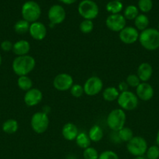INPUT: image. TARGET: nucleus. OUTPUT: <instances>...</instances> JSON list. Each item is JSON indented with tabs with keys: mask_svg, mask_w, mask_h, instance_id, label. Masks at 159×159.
Masks as SVG:
<instances>
[{
	"mask_svg": "<svg viewBox=\"0 0 159 159\" xmlns=\"http://www.w3.org/2000/svg\"><path fill=\"white\" fill-rule=\"evenodd\" d=\"M153 74V68L147 62L141 63L137 68V75L141 82H147Z\"/></svg>",
	"mask_w": 159,
	"mask_h": 159,
	"instance_id": "17",
	"label": "nucleus"
},
{
	"mask_svg": "<svg viewBox=\"0 0 159 159\" xmlns=\"http://www.w3.org/2000/svg\"><path fill=\"white\" fill-rule=\"evenodd\" d=\"M156 143H157V145L159 147V130L157 133V136H156Z\"/></svg>",
	"mask_w": 159,
	"mask_h": 159,
	"instance_id": "41",
	"label": "nucleus"
},
{
	"mask_svg": "<svg viewBox=\"0 0 159 159\" xmlns=\"http://www.w3.org/2000/svg\"><path fill=\"white\" fill-rule=\"evenodd\" d=\"M73 85V77L67 73H61L57 75L53 80V86L59 91H67L71 89Z\"/></svg>",
	"mask_w": 159,
	"mask_h": 159,
	"instance_id": "12",
	"label": "nucleus"
},
{
	"mask_svg": "<svg viewBox=\"0 0 159 159\" xmlns=\"http://www.w3.org/2000/svg\"><path fill=\"white\" fill-rule=\"evenodd\" d=\"M21 15L23 20L30 23L37 22L41 15V9L36 2L30 0L23 3L21 9Z\"/></svg>",
	"mask_w": 159,
	"mask_h": 159,
	"instance_id": "3",
	"label": "nucleus"
},
{
	"mask_svg": "<svg viewBox=\"0 0 159 159\" xmlns=\"http://www.w3.org/2000/svg\"><path fill=\"white\" fill-rule=\"evenodd\" d=\"M126 120V113L122 109H115L107 116V124L112 131L118 132L125 127Z\"/></svg>",
	"mask_w": 159,
	"mask_h": 159,
	"instance_id": "4",
	"label": "nucleus"
},
{
	"mask_svg": "<svg viewBox=\"0 0 159 159\" xmlns=\"http://www.w3.org/2000/svg\"><path fill=\"white\" fill-rule=\"evenodd\" d=\"M90 141L88 134L85 132H79L77 137L76 138V143L77 146L80 148L84 149L87 148L90 146Z\"/></svg>",
	"mask_w": 159,
	"mask_h": 159,
	"instance_id": "24",
	"label": "nucleus"
},
{
	"mask_svg": "<svg viewBox=\"0 0 159 159\" xmlns=\"http://www.w3.org/2000/svg\"><path fill=\"white\" fill-rule=\"evenodd\" d=\"M117 102L120 107V109L131 111L135 110L137 107L139 99L135 93L128 90L126 92L119 93V96L117 99Z\"/></svg>",
	"mask_w": 159,
	"mask_h": 159,
	"instance_id": "7",
	"label": "nucleus"
},
{
	"mask_svg": "<svg viewBox=\"0 0 159 159\" xmlns=\"http://www.w3.org/2000/svg\"><path fill=\"white\" fill-rule=\"evenodd\" d=\"M153 8L152 0H139L138 9H140L143 13L149 12Z\"/></svg>",
	"mask_w": 159,
	"mask_h": 159,
	"instance_id": "30",
	"label": "nucleus"
},
{
	"mask_svg": "<svg viewBox=\"0 0 159 159\" xmlns=\"http://www.w3.org/2000/svg\"><path fill=\"white\" fill-rule=\"evenodd\" d=\"M31 126L35 133H45L49 126V119L48 115L42 111L34 113L31 119Z\"/></svg>",
	"mask_w": 159,
	"mask_h": 159,
	"instance_id": "8",
	"label": "nucleus"
},
{
	"mask_svg": "<svg viewBox=\"0 0 159 159\" xmlns=\"http://www.w3.org/2000/svg\"><path fill=\"white\" fill-rule=\"evenodd\" d=\"M42 98H43V94L41 91L38 89L32 88L26 92L23 100L27 107H32L40 103L42 100Z\"/></svg>",
	"mask_w": 159,
	"mask_h": 159,
	"instance_id": "14",
	"label": "nucleus"
},
{
	"mask_svg": "<svg viewBox=\"0 0 159 159\" xmlns=\"http://www.w3.org/2000/svg\"><path fill=\"white\" fill-rule=\"evenodd\" d=\"M157 30H158V31H159V23H158V29Z\"/></svg>",
	"mask_w": 159,
	"mask_h": 159,
	"instance_id": "44",
	"label": "nucleus"
},
{
	"mask_svg": "<svg viewBox=\"0 0 159 159\" xmlns=\"http://www.w3.org/2000/svg\"><path fill=\"white\" fill-rule=\"evenodd\" d=\"M83 157H84V159H98L99 154L94 148L90 146L84 150Z\"/></svg>",
	"mask_w": 159,
	"mask_h": 159,
	"instance_id": "32",
	"label": "nucleus"
},
{
	"mask_svg": "<svg viewBox=\"0 0 159 159\" xmlns=\"http://www.w3.org/2000/svg\"><path fill=\"white\" fill-rule=\"evenodd\" d=\"M126 82L129 87L137 88V87L140 84L141 81L140 80V79H139V77L137 76V75L130 74L126 77Z\"/></svg>",
	"mask_w": 159,
	"mask_h": 159,
	"instance_id": "34",
	"label": "nucleus"
},
{
	"mask_svg": "<svg viewBox=\"0 0 159 159\" xmlns=\"http://www.w3.org/2000/svg\"><path fill=\"white\" fill-rule=\"evenodd\" d=\"M70 93L75 98H79L84 93V87L80 84H73L70 89Z\"/></svg>",
	"mask_w": 159,
	"mask_h": 159,
	"instance_id": "35",
	"label": "nucleus"
},
{
	"mask_svg": "<svg viewBox=\"0 0 159 159\" xmlns=\"http://www.w3.org/2000/svg\"><path fill=\"white\" fill-rule=\"evenodd\" d=\"M119 93H120L118 89L115 88V87H107V88L104 89L102 93L103 99L108 102H112V101H115L118 99Z\"/></svg>",
	"mask_w": 159,
	"mask_h": 159,
	"instance_id": "20",
	"label": "nucleus"
},
{
	"mask_svg": "<svg viewBox=\"0 0 159 159\" xmlns=\"http://www.w3.org/2000/svg\"><path fill=\"white\" fill-rule=\"evenodd\" d=\"M94 29V23L92 20H84L80 24V30L83 34H90Z\"/></svg>",
	"mask_w": 159,
	"mask_h": 159,
	"instance_id": "31",
	"label": "nucleus"
},
{
	"mask_svg": "<svg viewBox=\"0 0 159 159\" xmlns=\"http://www.w3.org/2000/svg\"><path fill=\"white\" fill-rule=\"evenodd\" d=\"M118 136L119 138L120 141H123V142H129L132 138H133V132L129 127H124L122 128L121 130H118Z\"/></svg>",
	"mask_w": 159,
	"mask_h": 159,
	"instance_id": "29",
	"label": "nucleus"
},
{
	"mask_svg": "<svg viewBox=\"0 0 159 159\" xmlns=\"http://www.w3.org/2000/svg\"><path fill=\"white\" fill-rule=\"evenodd\" d=\"M138 30L133 26H126L119 32L118 37L120 40L125 44H132L139 39Z\"/></svg>",
	"mask_w": 159,
	"mask_h": 159,
	"instance_id": "13",
	"label": "nucleus"
},
{
	"mask_svg": "<svg viewBox=\"0 0 159 159\" xmlns=\"http://www.w3.org/2000/svg\"><path fill=\"white\" fill-rule=\"evenodd\" d=\"M65 16L66 12L65 9L60 5H53L48 10V17L51 26L62 23L65 20Z\"/></svg>",
	"mask_w": 159,
	"mask_h": 159,
	"instance_id": "10",
	"label": "nucleus"
},
{
	"mask_svg": "<svg viewBox=\"0 0 159 159\" xmlns=\"http://www.w3.org/2000/svg\"><path fill=\"white\" fill-rule=\"evenodd\" d=\"M31 37L34 40H42L45 38L47 35V28L45 24L41 22H34L31 23L29 29Z\"/></svg>",
	"mask_w": 159,
	"mask_h": 159,
	"instance_id": "16",
	"label": "nucleus"
},
{
	"mask_svg": "<svg viewBox=\"0 0 159 159\" xmlns=\"http://www.w3.org/2000/svg\"><path fill=\"white\" fill-rule=\"evenodd\" d=\"M123 9V3L120 1L116 0H112L108 2L106 5V10L111 14H118L120 13Z\"/></svg>",
	"mask_w": 159,
	"mask_h": 159,
	"instance_id": "26",
	"label": "nucleus"
},
{
	"mask_svg": "<svg viewBox=\"0 0 159 159\" xmlns=\"http://www.w3.org/2000/svg\"><path fill=\"white\" fill-rule=\"evenodd\" d=\"M146 158L147 159L159 158V147L157 145H152L147 148L146 152Z\"/></svg>",
	"mask_w": 159,
	"mask_h": 159,
	"instance_id": "33",
	"label": "nucleus"
},
{
	"mask_svg": "<svg viewBox=\"0 0 159 159\" xmlns=\"http://www.w3.org/2000/svg\"><path fill=\"white\" fill-rule=\"evenodd\" d=\"M133 159H146L143 156H137L135 157Z\"/></svg>",
	"mask_w": 159,
	"mask_h": 159,
	"instance_id": "42",
	"label": "nucleus"
},
{
	"mask_svg": "<svg viewBox=\"0 0 159 159\" xmlns=\"http://www.w3.org/2000/svg\"><path fill=\"white\" fill-rule=\"evenodd\" d=\"M78 12L84 20H92L98 16L99 8L92 0H83L78 6Z\"/></svg>",
	"mask_w": 159,
	"mask_h": 159,
	"instance_id": "6",
	"label": "nucleus"
},
{
	"mask_svg": "<svg viewBox=\"0 0 159 159\" xmlns=\"http://www.w3.org/2000/svg\"><path fill=\"white\" fill-rule=\"evenodd\" d=\"M2 55L1 54H0V66H1L2 65Z\"/></svg>",
	"mask_w": 159,
	"mask_h": 159,
	"instance_id": "43",
	"label": "nucleus"
},
{
	"mask_svg": "<svg viewBox=\"0 0 159 159\" xmlns=\"http://www.w3.org/2000/svg\"><path fill=\"white\" fill-rule=\"evenodd\" d=\"M79 134L77 127L73 123H67L63 126L62 130V134L63 138L67 141H73L76 140Z\"/></svg>",
	"mask_w": 159,
	"mask_h": 159,
	"instance_id": "18",
	"label": "nucleus"
},
{
	"mask_svg": "<svg viewBox=\"0 0 159 159\" xmlns=\"http://www.w3.org/2000/svg\"><path fill=\"white\" fill-rule=\"evenodd\" d=\"M36 61L32 56H17L12 64V71L17 75H27L35 68Z\"/></svg>",
	"mask_w": 159,
	"mask_h": 159,
	"instance_id": "1",
	"label": "nucleus"
},
{
	"mask_svg": "<svg viewBox=\"0 0 159 159\" xmlns=\"http://www.w3.org/2000/svg\"><path fill=\"white\" fill-rule=\"evenodd\" d=\"M98 159H119L118 155L113 151H104L99 155Z\"/></svg>",
	"mask_w": 159,
	"mask_h": 159,
	"instance_id": "36",
	"label": "nucleus"
},
{
	"mask_svg": "<svg viewBox=\"0 0 159 159\" xmlns=\"http://www.w3.org/2000/svg\"><path fill=\"white\" fill-rule=\"evenodd\" d=\"M88 136L90 141L93 142H98L104 136V132L99 125H94L90 127L88 132Z\"/></svg>",
	"mask_w": 159,
	"mask_h": 159,
	"instance_id": "21",
	"label": "nucleus"
},
{
	"mask_svg": "<svg viewBox=\"0 0 159 159\" xmlns=\"http://www.w3.org/2000/svg\"><path fill=\"white\" fill-rule=\"evenodd\" d=\"M139 42L144 49L156 51L159 48V31L155 28H147L141 31L139 35Z\"/></svg>",
	"mask_w": 159,
	"mask_h": 159,
	"instance_id": "2",
	"label": "nucleus"
},
{
	"mask_svg": "<svg viewBox=\"0 0 159 159\" xmlns=\"http://www.w3.org/2000/svg\"><path fill=\"white\" fill-rule=\"evenodd\" d=\"M126 148L129 154L137 156H143L148 148L147 142L140 136H134L126 144Z\"/></svg>",
	"mask_w": 159,
	"mask_h": 159,
	"instance_id": "5",
	"label": "nucleus"
},
{
	"mask_svg": "<svg viewBox=\"0 0 159 159\" xmlns=\"http://www.w3.org/2000/svg\"><path fill=\"white\" fill-rule=\"evenodd\" d=\"M134 25L137 30L143 31L147 29L149 25V19L145 14H139L134 20Z\"/></svg>",
	"mask_w": 159,
	"mask_h": 159,
	"instance_id": "22",
	"label": "nucleus"
},
{
	"mask_svg": "<svg viewBox=\"0 0 159 159\" xmlns=\"http://www.w3.org/2000/svg\"><path fill=\"white\" fill-rule=\"evenodd\" d=\"M154 91L151 85L148 82H140L136 88V95L142 101H149L153 98Z\"/></svg>",
	"mask_w": 159,
	"mask_h": 159,
	"instance_id": "15",
	"label": "nucleus"
},
{
	"mask_svg": "<svg viewBox=\"0 0 159 159\" xmlns=\"http://www.w3.org/2000/svg\"><path fill=\"white\" fill-rule=\"evenodd\" d=\"M59 1H60L61 2L63 3V4L71 5V4H73L74 2H76L77 0H59Z\"/></svg>",
	"mask_w": 159,
	"mask_h": 159,
	"instance_id": "39",
	"label": "nucleus"
},
{
	"mask_svg": "<svg viewBox=\"0 0 159 159\" xmlns=\"http://www.w3.org/2000/svg\"><path fill=\"white\" fill-rule=\"evenodd\" d=\"M83 87L86 95L89 96H96L102 91L103 82L98 76H91L86 80Z\"/></svg>",
	"mask_w": 159,
	"mask_h": 159,
	"instance_id": "9",
	"label": "nucleus"
},
{
	"mask_svg": "<svg viewBox=\"0 0 159 159\" xmlns=\"http://www.w3.org/2000/svg\"><path fill=\"white\" fill-rule=\"evenodd\" d=\"M1 47L2 50L3 51H6V52H8V51H10L12 50V47H13V43L10 41V40H3L2 42L1 43Z\"/></svg>",
	"mask_w": 159,
	"mask_h": 159,
	"instance_id": "37",
	"label": "nucleus"
},
{
	"mask_svg": "<svg viewBox=\"0 0 159 159\" xmlns=\"http://www.w3.org/2000/svg\"><path fill=\"white\" fill-rule=\"evenodd\" d=\"M19 128L18 122L14 119H9L5 121L2 124V129L3 131L9 134H12L16 133Z\"/></svg>",
	"mask_w": 159,
	"mask_h": 159,
	"instance_id": "23",
	"label": "nucleus"
},
{
	"mask_svg": "<svg viewBox=\"0 0 159 159\" xmlns=\"http://www.w3.org/2000/svg\"><path fill=\"white\" fill-rule=\"evenodd\" d=\"M17 85L20 89L26 92L32 89L33 82L31 78L28 77L27 75L19 76L18 80H17Z\"/></svg>",
	"mask_w": 159,
	"mask_h": 159,
	"instance_id": "25",
	"label": "nucleus"
},
{
	"mask_svg": "<svg viewBox=\"0 0 159 159\" xmlns=\"http://www.w3.org/2000/svg\"><path fill=\"white\" fill-rule=\"evenodd\" d=\"M31 23L25 20H20L14 25V30L19 34H24L29 32Z\"/></svg>",
	"mask_w": 159,
	"mask_h": 159,
	"instance_id": "28",
	"label": "nucleus"
},
{
	"mask_svg": "<svg viewBox=\"0 0 159 159\" xmlns=\"http://www.w3.org/2000/svg\"><path fill=\"white\" fill-rule=\"evenodd\" d=\"M107 27L113 32H120L126 27V20L123 15L118 14H111L107 17L105 21Z\"/></svg>",
	"mask_w": 159,
	"mask_h": 159,
	"instance_id": "11",
	"label": "nucleus"
},
{
	"mask_svg": "<svg viewBox=\"0 0 159 159\" xmlns=\"http://www.w3.org/2000/svg\"><path fill=\"white\" fill-rule=\"evenodd\" d=\"M118 90L119 91V93H123V92H126L129 90V85L126 83V81L119 82L118 85Z\"/></svg>",
	"mask_w": 159,
	"mask_h": 159,
	"instance_id": "38",
	"label": "nucleus"
},
{
	"mask_svg": "<svg viewBox=\"0 0 159 159\" xmlns=\"http://www.w3.org/2000/svg\"><path fill=\"white\" fill-rule=\"evenodd\" d=\"M138 15L139 9L134 5H129V6H126L123 12V16L125 17L126 20H134Z\"/></svg>",
	"mask_w": 159,
	"mask_h": 159,
	"instance_id": "27",
	"label": "nucleus"
},
{
	"mask_svg": "<svg viewBox=\"0 0 159 159\" xmlns=\"http://www.w3.org/2000/svg\"><path fill=\"white\" fill-rule=\"evenodd\" d=\"M50 110H51L50 107H48V106H45V107H43V110H42V112H43V113H45V114L48 115V113H50Z\"/></svg>",
	"mask_w": 159,
	"mask_h": 159,
	"instance_id": "40",
	"label": "nucleus"
},
{
	"mask_svg": "<svg viewBox=\"0 0 159 159\" xmlns=\"http://www.w3.org/2000/svg\"><path fill=\"white\" fill-rule=\"evenodd\" d=\"M116 1H120V2H121V1H122V0H116Z\"/></svg>",
	"mask_w": 159,
	"mask_h": 159,
	"instance_id": "45",
	"label": "nucleus"
},
{
	"mask_svg": "<svg viewBox=\"0 0 159 159\" xmlns=\"http://www.w3.org/2000/svg\"><path fill=\"white\" fill-rule=\"evenodd\" d=\"M31 50V44L26 40H20L13 43L12 52L17 56L26 55Z\"/></svg>",
	"mask_w": 159,
	"mask_h": 159,
	"instance_id": "19",
	"label": "nucleus"
}]
</instances>
